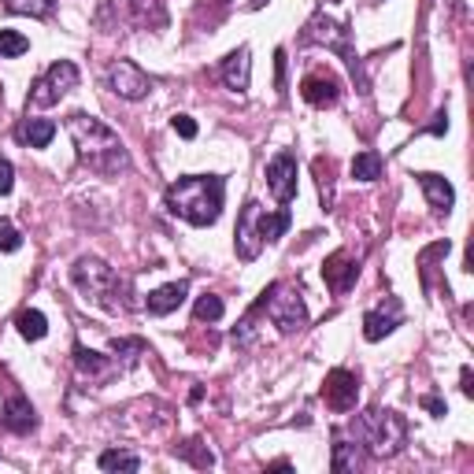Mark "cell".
<instances>
[{
    "instance_id": "obj_8",
    "label": "cell",
    "mask_w": 474,
    "mask_h": 474,
    "mask_svg": "<svg viewBox=\"0 0 474 474\" xmlns=\"http://www.w3.org/2000/svg\"><path fill=\"white\" fill-rule=\"evenodd\" d=\"M115 15V27L127 30H145V27H163L167 15L160 8V0H108V8Z\"/></svg>"
},
{
    "instance_id": "obj_5",
    "label": "cell",
    "mask_w": 474,
    "mask_h": 474,
    "mask_svg": "<svg viewBox=\"0 0 474 474\" xmlns=\"http://www.w3.org/2000/svg\"><path fill=\"white\" fill-rule=\"evenodd\" d=\"M253 308L267 312V315L274 319V327H279L282 334H293V330H301L304 322H308L304 296L296 293L293 286H286V282H270V286L263 289V296H260V301H256Z\"/></svg>"
},
{
    "instance_id": "obj_23",
    "label": "cell",
    "mask_w": 474,
    "mask_h": 474,
    "mask_svg": "<svg viewBox=\"0 0 474 474\" xmlns=\"http://www.w3.org/2000/svg\"><path fill=\"white\" fill-rule=\"evenodd\" d=\"M293 227V215L282 208V212H274V215H267V212H260V219H256V230H260V241H279L286 230Z\"/></svg>"
},
{
    "instance_id": "obj_40",
    "label": "cell",
    "mask_w": 474,
    "mask_h": 474,
    "mask_svg": "<svg viewBox=\"0 0 474 474\" xmlns=\"http://www.w3.org/2000/svg\"><path fill=\"white\" fill-rule=\"evenodd\" d=\"M367 4H382V0H367Z\"/></svg>"
},
{
    "instance_id": "obj_4",
    "label": "cell",
    "mask_w": 474,
    "mask_h": 474,
    "mask_svg": "<svg viewBox=\"0 0 474 474\" xmlns=\"http://www.w3.org/2000/svg\"><path fill=\"white\" fill-rule=\"evenodd\" d=\"M353 30L345 27V22H334L330 15H312L308 19V27H304V45H327L330 53H337L341 60H345V67L353 71V79H356V86L367 93V74H363V63H360V56H356V48H353Z\"/></svg>"
},
{
    "instance_id": "obj_35",
    "label": "cell",
    "mask_w": 474,
    "mask_h": 474,
    "mask_svg": "<svg viewBox=\"0 0 474 474\" xmlns=\"http://www.w3.org/2000/svg\"><path fill=\"white\" fill-rule=\"evenodd\" d=\"M274 89L286 93V48L274 53Z\"/></svg>"
},
{
    "instance_id": "obj_37",
    "label": "cell",
    "mask_w": 474,
    "mask_h": 474,
    "mask_svg": "<svg viewBox=\"0 0 474 474\" xmlns=\"http://www.w3.org/2000/svg\"><path fill=\"white\" fill-rule=\"evenodd\" d=\"M419 404H422V408H427L430 415H445V412H448V408H445V401H437V396H422V401H419Z\"/></svg>"
},
{
    "instance_id": "obj_24",
    "label": "cell",
    "mask_w": 474,
    "mask_h": 474,
    "mask_svg": "<svg viewBox=\"0 0 474 474\" xmlns=\"http://www.w3.org/2000/svg\"><path fill=\"white\" fill-rule=\"evenodd\" d=\"M353 179L356 182H378L382 179V156L374 153V148H367V153H360L353 160Z\"/></svg>"
},
{
    "instance_id": "obj_15",
    "label": "cell",
    "mask_w": 474,
    "mask_h": 474,
    "mask_svg": "<svg viewBox=\"0 0 474 474\" xmlns=\"http://www.w3.org/2000/svg\"><path fill=\"white\" fill-rule=\"evenodd\" d=\"M322 279H327L330 293H348L360 279V263L348 253H334V256H327V263H322Z\"/></svg>"
},
{
    "instance_id": "obj_20",
    "label": "cell",
    "mask_w": 474,
    "mask_h": 474,
    "mask_svg": "<svg viewBox=\"0 0 474 474\" xmlns=\"http://www.w3.org/2000/svg\"><path fill=\"white\" fill-rule=\"evenodd\" d=\"M15 137L27 148H48V141L56 137V122L53 119H22Z\"/></svg>"
},
{
    "instance_id": "obj_19",
    "label": "cell",
    "mask_w": 474,
    "mask_h": 474,
    "mask_svg": "<svg viewBox=\"0 0 474 474\" xmlns=\"http://www.w3.org/2000/svg\"><path fill=\"white\" fill-rule=\"evenodd\" d=\"M248 71H253V63H248V48H237V53H230L219 63V79L227 82V89L245 93L248 89Z\"/></svg>"
},
{
    "instance_id": "obj_36",
    "label": "cell",
    "mask_w": 474,
    "mask_h": 474,
    "mask_svg": "<svg viewBox=\"0 0 474 474\" xmlns=\"http://www.w3.org/2000/svg\"><path fill=\"white\" fill-rule=\"evenodd\" d=\"M12 186H15V167H12L4 156H0V196H8Z\"/></svg>"
},
{
    "instance_id": "obj_27",
    "label": "cell",
    "mask_w": 474,
    "mask_h": 474,
    "mask_svg": "<svg viewBox=\"0 0 474 474\" xmlns=\"http://www.w3.org/2000/svg\"><path fill=\"white\" fill-rule=\"evenodd\" d=\"M96 467H101V470H137L141 460L134 453H119V448H108V453H101V460H96Z\"/></svg>"
},
{
    "instance_id": "obj_31",
    "label": "cell",
    "mask_w": 474,
    "mask_h": 474,
    "mask_svg": "<svg viewBox=\"0 0 474 474\" xmlns=\"http://www.w3.org/2000/svg\"><path fill=\"white\" fill-rule=\"evenodd\" d=\"M193 319L196 322H219L222 319V301H219L215 293H204L201 301L193 304Z\"/></svg>"
},
{
    "instance_id": "obj_34",
    "label": "cell",
    "mask_w": 474,
    "mask_h": 474,
    "mask_svg": "<svg viewBox=\"0 0 474 474\" xmlns=\"http://www.w3.org/2000/svg\"><path fill=\"white\" fill-rule=\"evenodd\" d=\"M170 127H174V134L186 137V141H193V137H196V122H193L189 115H174V119H170Z\"/></svg>"
},
{
    "instance_id": "obj_30",
    "label": "cell",
    "mask_w": 474,
    "mask_h": 474,
    "mask_svg": "<svg viewBox=\"0 0 474 474\" xmlns=\"http://www.w3.org/2000/svg\"><path fill=\"white\" fill-rule=\"evenodd\" d=\"M4 8L15 12V15L45 19V15H53V0H4Z\"/></svg>"
},
{
    "instance_id": "obj_18",
    "label": "cell",
    "mask_w": 474,
    "mask_h": 474,
    "mask_svg": "<svg viewBox=\"0 0 474 474\" xmlns=\"http://www.w3.org/2000/svg\"><path fill=\"white\" fill-rule=\"evenodd\" d=\"M186 296H189V282H170V286H160L156 293H148L145 308L153 312V315H170V312L182 308Z\"/></svg>"
},
{
    "instance_id": "obj_3",
    "label": "cell",
    "mask_w": 474,
    "mask_h": 474,
    "mask_svg": "<svg viewBox=\"0 0 474 474\" xmlns=\"http://www.w3.org/2000/svg\"><path fill=\"white\" fill-rule=\"evenodd\" d=\"M353 434H356L360 445H367L370 456H396L404 448V441H408V422L396 412L370 408V412L356 415Z\"/></svg>"
},
{
    "instance_id": "obj_25",
    "label": "cell",
    "mask_w": 474,
    "mask_h": 474,
    "mask_svg": "<svg viewBox=\"0 0 474 474\" xmlns=\"http://www.w3.org/2000/svg\"><path fill=\"white\" fill-rule=\"evenodd\" d=\"M15 327H19V334H22V337H27V341H41V337L48 334V319H45L41 312L27 308V312H19V319H15Z\"/></svg>"
},
{
    "instance_id": "obj_7",
    "label": "cell",
    "mask_w": 474,
    "mask_h": 474,
    "mask_svg": "<svg viewBox=\"0 0 474 474\" xmlns=\"http://www.w3.org/2000/svg\"><path fill=\"white\" fill-rule=\"evenodd\" d=\"M74 86H79V67H74L71 60H56L53 67L41 74V79H34V86H30V104L48 108V104H56L63 93H71Z\"/></svg>"
},
{
    "instance_id": "obj_14",
    "label": "cell",
    "mask_w": 474,
    "mask_h": 474,
    "mask_svg": "<svg viewBox=\"0 0 474 474\" xmlns=\"http://www.w3.org/2000/svg\"><path fill=\"white\" fill-rule=\"evenodd\" d=\"M301 96L312 108H334L341 101V82L334 79L330 71H315L301 82Z\"/></svg>"
},
{
    "instance_id": "obj_38",
    "label": "cell",
    "mask_w": 474,
    "mask_h": 474,
    "mask_svg": "<svg viewBox=\"0 0 474 474\" xmlns=\"http://www.w3.org/2000/svg\"><path fill=\"white\" fill-rule=\"evenodd\" d=\"M445 130H448V119H445V112H441V115H437V122H434V127H430V134H437V137H441Z\"/></svg>"
},
{
    "instance_id": "obj_10",
    "label": "cell",
    "mask_w": 474,
    "mask_h": 474,
    "mask_svg": "<svg viewBox=\"0 0 474 474\" xmlns=\"http://www.w3.org/2000/svg\"><path fill=\"white\" fill-rule=\"evenodd\" d=\"M108 86L122 96V101H141V96L153 93V82H148V74L130 63V60H115L108 67Z\"/></svg>"
},
{
    "instance_id": "obj_28",
    "label": "cell",
    "mask_w": 474,
    "mask_h": 474,
    "mask_svg": "<svg viewBox=\"0 0 474 474\" xmlns=\"http://www.w3.org/2000/svg\"><path fill=\"white\" fill-rule=\"evenodd\" d=\"M22 53H30V41L19 30H0V60H19Z\"/></svg>"
},
{
    "instance_id": "obj_9",
    "label": "cell",
    "mask_w": 474,
    "mask_h": 474,
    "mask_svg": "<svg viewBox=\"0 0 474 474\" xmlns=\"http://www.w3.org/2000/svg\"><path fill=\"white\" fill-rule=\"evenodd\" d=\"M322 401H327L330 412L345 415V412H353L356 401H360V378L353 370H345V367H334L327 374V382H322Z\"/></svg>"
},
{
    "instance_id": "obj_1",
    "label": "cell",
    "mask_w": 474,
    "mask_h": 474,
    "mask_svg": "<svg viewBox=\"0 0 474 474\" xmlns=\"http://www.w3.org/2000/svg\"><path fill=\"white\" fill-rule=\"evenodd\" d=\"M67 130H71L74 148H79V160L89 170H96V174H122V170L130 167L127 148H122L119 134L108 127V122L93 119L86 112H74L67 119Z\"/></svg>"
},
{
    "instance_id": "obj_16",
    "label": "cell",
    "mask_w": 474,
    "mask_h": 474,
    "mask_svg": "<svg viewBox=\"0 0 474 474\" xmlns=\"http://www.w3.org/2000/svg\"><path fill=\"white\" fill-rule=\"evenodd\" d=\"M4 427L12 434H19V437H27L30 430H37V412H34V404L22 393H12L8 396V404H4Z\"/></svg>"
},
{
    "instance_id": "obj_6",
    "label": "cell",
    "mask_w": 474,
    "mask_h": 474,
    "mask_svg": "<svg viewBox=\"0 0 474 474\" xmlns=\"http://www.w3.org/2000/svg\"><path fill=\"white\" fill-rule=\"evenodd\" d=\"M71 279L74 286H79L93 304H101V308H119L115 301V293H119V274L101 263V260H93V256H82L79 263L71 267Z\"/></svg>"
},
{
    "instance_id": "obj_32",
    "label": "cell",
    "mask_w": 474,
    "mask_h": 474,
    "mask_svg": "<svg viewBox=\"0 0 474 474\" xmlns=\"http://www.w3.org/2000/svg\"><path fill=\"white\" fill-rule=\"evenodd\" d=\"M112 353H119L122 363L130 367V363H137V356L145 353V341H141V337H122V341L115 337V341H112Z\"/></svg>"
},
{
    "instance_id": "obj_11",
    "label": "cell",
    "mask_w": 474,
    "mask_h": 474,
    "mask_svg": "<svg viewBox=\"0 0 474 474\" xmlns=\"http://www.w3.org/2000/svg\"><path fill=\"white\" fill-rule=\"evenodd\" d=\"M267 186H270V193H274V201H279V204H289L296 196V156L289 153V148H282V153L270 156Z\"/></svg>"
},
{
    "instance_id": "obj_26",
    "label": "cell",
    "mask_w": 474,
    "mask_h": 474,
    "mask_svg": "<svg viewBox=\"0 0 474 474\" xmlns=\"http://www.w3.org/2000/svg\"><path fill=\"white\" fill-rule=\"evenodd\" d=\"M179 460H186V463H193V467H215V456H212V448L208 445H201V441H186V445H179Z\"/></svg>"
},
{
    "instance_id": "obj_2",
    "label": "cell",
    "mask_w": 474,
    "mask_h": 474,
    "mask_svg": "<svg viewBox=\"0 0 474 474\" xmlns=\"http://www.w3.org/2000/svg\"><path fill=\"white\" fill-rule=\"evenodd\" d=\"M222 193H227V182L219 174H189L167 189L163 204L170 215L186 219L189 227H212L222 212Z\"/></svg>"
},
{
    "instance_id": "obj_21",
    "label": "cell",
    "mask_w": 474,
    "mask_h": 474,
    "mask_svg": "<svg viewBox=\"0 0 474 474\" xmlns=\"http://www.w3.org/2000/svg\"><path fill=\"white\" fill-rule=\"evenodd\" d=\"M74 367H79V374H82V378H89V382H104L108 374H112V363L101 353L86 348V345H74Z\"/></svg>"
},
{
    "instance_id": "obj_12",
    "label": "cell",
    "mask_w": 474,
    "mask_h": 474,
    "mask_svg": "<svg viewBox=\"0 0 474 474\" xmlns=\"http://www.w3.org/2000/svg\"><path fill=\"white\" fill-rule=\"evenodd\" d=\"M401 319H404L401 301H396V296H386L378 308L363 312V337L367 341H382L386 334H393L396 327H401Z\"/></svg>"
},
{
    "instance_id": "obj_13",
    "label": "cell",
    "mask_w": 474,
    "mask_h": 474,
    "mask_svg": "<svg viewBox=\"0 0 474 474\" xmlns=\"http://www.w3.org/2000/svg\"><path fill=\"white\" fill-rule=\"evenodd\" d=\"M260 204L256 201H248L245 208H241V215H237V230H234V245H237V256L245 260V263H253L256 256H260V248H263V241H260V230H256V219H260Z\"/></svg>"
},
{
    "instance_id": "obj_22",
    "label": "cell",
    "mask_w": 474,
    "mask_h": 474,
    "mask_svg": "<svg viewBox=\"0 0 474 474\" xmlns=\"http://www.w3.org/2000/svg\"><path fill=\"white\" fill-rule=\"evenodd\" d=\"M360 467V441H348L341 430L334 434V460H330V470L345 474V470H356Z\"/></svg>"
},
{
    "instance_id": "obj_39",
    "label": "cell",
    "mask_w": 474,
    "mask_h": 474,
    "mask_svg": "<svg viewBox=\"0 0 474 474\" xmlns=\"http://www.w3.org/2000/svg\"><path fill=\"white\" fill-rule=\"evenodd\" d=\"M263 4H267V0H248V8H253V12H260Z\"/></svg>"
},
{
    "instance_id": "obj_29",
    "label": "cell",
    "mask_w": 474,
    "mask_h": 474,
    "mask_svg": "<svg viewBox=\"0 0 474 474\" xmlns=\"http://www.w3.org/2000/svg\"><path fill=\"white\" fill-rule=\"evenodd\" d=\"M315 179H319V193H322V204L334 208V163L330 160H315Z\"/></svg>"
},
{
    "instance_id": "obj_33",
    "label": "cell",
    "mask_w": 474,
    "mask_h": 474,
    "mask_svg": "<svg viewBox=\"0 0 474 474\" xmlns=\"http://www.w3.org/2000/svg\"><path fill=\"white\" fill-rule=\"evenodd\" d=\"M19 248H22V234L8 219H0V253H19Z\"/></svg>"
},
{
    "instance_id": "obj_17",
    "label": "cell",
    "mask_w": 474,
    "mask_h": 474,
    "mask_svg": "<svg viewBox=\"0 0 474 474\" xmlns=\"http://www.w3.org/2000/svg\"><path fill=\"white\" fill-rule=\"evenodd\" d=\"M419 179V189L427 193V201H430V208L437 212V215H448L453 212V204H456V193H453V186H448V179H441V174H415Z\"/></svg>"
}]
</instances>
